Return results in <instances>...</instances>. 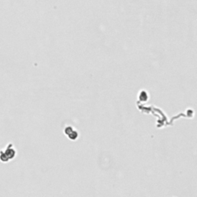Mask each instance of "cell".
I'll return each mask as SVG.
<instances>
[{
  "label": "cell",
  "mask_w": 197,
  "mask_h": 197,
  "mask_svg": "<svg viewBox=\"0 0 197 197\" xmlns=\"http://www.w3.org/2000/svg\"><path fill=\"white\" fill-rule=\"evenodd\" d=\"M15 154H16V151L13 148L12 144L10 143L4 149L0 151V160L3 162H8L12 160L15 156Z\"/></svg>",
  "instance_id": "1"
}]
</instances>
